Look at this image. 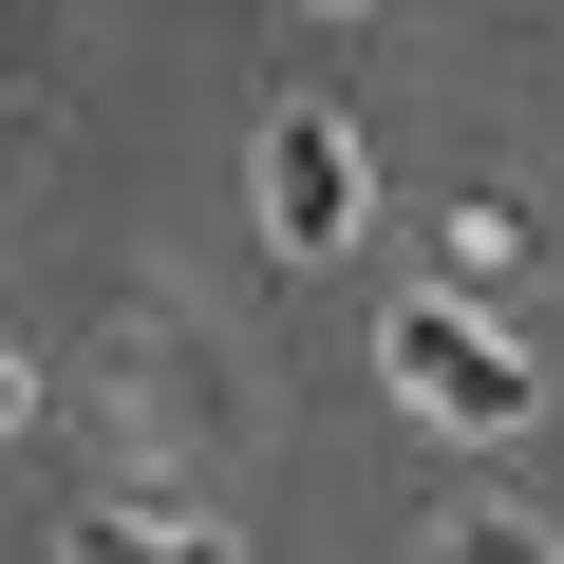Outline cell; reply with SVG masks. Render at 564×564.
<instances>
[{"label":"cell","mask_w":564,"mask_h":564,"mask_svg":"<svg viewBox=\"0 0 564 564\" xmlns=\"http://www.w3.org/2000/svg\"><path fill=\"white\" fill-rule=\"evenodd\" d=\"M433 564H564V545H545V527H527V508H470V527H452V545H433Z\"/></svg>","instance_id":"cell-4"},{"label":"cell","mask_w":564,"mask_h":564,"mask_svg":"<svg viewBox=\"0 0 564 564\" xmlns=\"http://www.w3.org/2000/svg\"><path fill=\"white\" fill-rule=\"evenodd\" d=\"M358 207H377V188H358V132H339V113H263V245H282V263H339Z\"/></svg>","instance_id":"cell-2"},{"label":"cell","mask_w":564,"mask_h":564,"mask_svg":"<svg viewBox=\"0 0 564 564\" xmlns=\"http://www.w3.org/2000/svg\"><path fill=\"white\" fill-rule=\"evenodd\" d=\"M20 414H39V377H20V358H0V433H20Z\"/></svg>","instance_id":"cell-5"},{"label":"cell","mask_w":564,"mask_h":564,"mask_svg":"<svg viewBox=\"0 0 564 564\" xmlns=\"http://www.w3.org/2000/svg\"><path fill=\"white\" fill-rule=\"evenodd\" d=\"M76 564H226V545H207V527H113V508H95V527H76Z\"/></svg>","instance_id":"cell-3"},{"label":"cell","mask_w":564,"mask_h":564,"mask_svg":"<svg viewBox=\"0 0 564 564\" xmlns=\"http://www.w3.org/2000/svg\"><path fill=\"white\" fill-rule=\"evenodd\" d=\"M321 20H358V0H321Z\"/></svg>","instance_id":"cell-6"},{"label":"cell","mask_w":564,"mask_h":564,"mask_svg":"<svg viewBox=\"0 0 564 564\" xmlns=\"http://www.w3.org/2000/svg\"><path fill=\"white\" fill-rule=\"evenodd\" d=\"M377 358H395V395H414L433 433H527V414H545V358H508L452 282H414V302L377 321Z\"/></svg>","instance_id":"cell-1"}]
</instances>
